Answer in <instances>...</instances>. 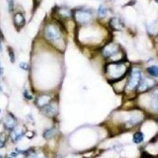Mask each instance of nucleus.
<instances>
[{"instance_id":"nucleus-13","label":"nucleus","mask_w":158,"mask_h":158,"mask_svg":"<svg viewBox=\"0 0 158 158\" xmlns=\"http://www.w3.org/2000/svg\"><path fill=\"white\" fill-rule=\"evenodd\" d=\"M151 107L154 111L158 112V89L153 92V97L151 100Z\"/></svg>"},{"instance_id":"nucleus-25","label":"nucleus","mask_w":158,"mask_h":158,"mask_svg":"<svg viewBox=\"0 0 158 158\" xmlns=\"http://www.w3.org/2000/svg\"><path fill=\"white\" fill-rule=\"evenodd\" d=\"M2 75V66L0 67V92H2V84H1V77Z\"/></svg>"},{"instance_id":"nucleus-19","label":"nucleus","mask_w":158,"mask_h":158,"mask_svg":"<svg viewBox=\"0 0 158 158\" xmlns=\"http://www.w3.org/2000/svg\"><path fill=\"white\" fill-rule=\"evenodd\" d=\"M107 12H108V10H107V9H106L105 7H104V6H100L98 8V13H99V15L101 16V17H104V16L107 14Z\"/></svg>"},{"instance_id":"nucleus-9","label":"nucleus","mask_w":158,"mask_h":158,"mask_svg":"<svg viewBox=\"0 0 158 158\" xmlns=\"http://www.w3.org/2000/svg\"><path fill=\"white\" fill-rule=\"evenodd\" d=\"M13 24L17 29H22L25 24V18L22 13H17L13 15Z\"/></svg>"},{"instance_id":"nucleus-3","label":"nucleus","mask_w":158,"mask_h":158,"mask_svg":"<svg viewBox=\"0 0 158 158\" xmlns=\"http://www.w3.org/2000/svg\"><path fill=\"white\" fill-rule=\"evenodd\" d=\"M121 50L118 44L114 43V42H111L103 48L102 51V54H103L104 57L106 59H112L114 62H116V57L117 55H121Z\"/></svg>"},{"instance_id":"nucleus-24","label":"nucleus","mask_w":158,"mask_h":158,"mask_svg":"<svg viewBox=\"0 0 158 158\" xmlns=\"http://www.w3.org/2000/svg\"><path fill=\"white\" fill-rule=\"evenodd\" d=\"M141 158H154V157L150 155L149 154H148L147 152H143L142 154Z\"/></svg>"},{"instance_id":"nucleus-26","label":"nucleus","mask_w":158,"mask_h":158,"mask_svg":"<svg viewBox=\"0 0 158 158\" xmlns=\"http://www.w3.org/2000/svg\"><path fill=\"white\" fill-rule=\"evenodd\" d=\"M18 153L17 151L16 152H12V153H11L10 154V157H13V158H14V157H17L18 156Z\"/></svg>"},{"instance_id":"nucleus-4","label":"nucleus","mask_w":158,"mask_h":158,"mask_svg":"<svg viewBox=\"0 0 158 158\" xmlns=\"http://www.w3.org/2000/svg\"><path fill=\"white\" fill-rule=\"evenodd\" d=\"M72 16L80 25L89 24L92 19V13L86 10H75L72 11Z\"/></svg>"},{"instance_id":"nucleus-29","label":"nucleus","mask_w":158,"mask_h":158,"mask_svg":"<svg viewBox=\"0 0 158 158\" xmlns=\"http://www.w3.org/2000/svg\"><path fill=\"white\" fill-rule=\"evenodd\" d=\"M155 2H156L157 3H158V0H155Z\"/></svg>"},{"instance_id":"nucleus-11","label":"nucleus","mask_w":158,"mask_h":158,"mask_svg":"<svg viewBox=\"0 0 158 158\" xmlns=\"http://www.w3.org/2000/svg\"><path fill=\"white\" fill-rule=\"evenodd\" d=\"M10 136L13 142H17L18 141H20L24 136V131L22 129H18V128H14V129L10 131Z\"/></svg>"},{"instance_id":"nucleus-5","label":"nucleus","mask_w":158,"mask_h":158,"mask_svg":"<svg viewBox=\"0 0 158 158\" xmlns=\"http://www.w3.org/2000/svg\"><path fill=\"white\" fill-rule=\"evenodd\" d=\"M142 81V72L139 69H134L130 73V78L127 84V89L128 90L135 89Z\"/></svg>"},{"instance_id":"nucleus-28","label":"nucleus","mask_w":158,"mask_h":158,"mask_svg":"<svg viewBox=\"0 0 158 158\" xmlns=\"http://www.w3.org/2000/svg\"><path fill=\"white\" fill-rule=\"evenodd\" d=\"M0 158H3V157H2V154H0Z\"/></svg>"},{"instance_id":"nucleus-1","label":"nucleus","mask_w":158,"mask_h":158,"mask_svg":"<svg viewBox=\"0 0 158 158\" xmlns=\"http://www.w3.org/2000/svg\"><path fill=\"white\" fill-rule=\"evenodd\" d=\"M127 66L121 62H113L106 66L105 73L108 78L112 81H118L125 77Z\"/></svg>"},{"instance_id":"nucleus-2","label":"nucleus","mask_w":158,"mask_h":158,"mask_svg":"<svg viewBox=\"0 0 158 158\" xmlns=\"http://www.w3.org/2000/svg\"><path fill=\"white\" fill-rule=\"evenodd\" d=\"M44 37L53 44H58L62 40V33L59 27L54 23H49L44 29Z\"/></svg>"},{"instance_id":"nucleus-18","label":"nucleus","mask_w":158,"mask_h":158,"mask_svg":"<svg viewBox=\"0 0 158 158\" xmlns=\"http://www.w3.org/2000/svg\"><path fill=\"white\" fill-rule=\"evenodd\" d=\"M7 52H8V55H9L10 60L12 63H13L15 62V54H14V51L10 47H8L7 48Z\"/></svg>"},{"instance_id":"nucleus-16","label":"nucleus","mask_w":158,"mask_h":158,"mask_svg":"<svg viewBox=\"0 0 158 158\" xmlns=\"http://www.w3.org/2000/svg\"><path fill=\"white\" fill-rule=\"evenodd\" d=\"M147 73L152 77L158 78V66H149L147 69Z\"/></svg>"},{"instance_id":"nucleus-23","label":"nucleus","mask_w":158,"mask_h":158,"mask_svg":"<svg viewBox=\"0 0 158 158\" xmlns=\"http://www.w3.org/2000/svg\"><path fill=\"white\" fill-rule=\"evenodd\" d=\"M24 97H25V98H26L27 100H32V99H33L32 95H31L30 93H29V91H27V90H25Z\"/></svg>"},{"instance_id":"nucleus-15","label":"nucleus","mask_w":158,"mask_h":158,"mask_svg":"<svg viewBox=\"0 0 158 158\" xmlns=\"http://www.w3.org/2000/svg\"><path fill=\"white\" fill-rule=\"evenodd\" d=\"M144 141V134L142 132L138 131L134 134L133 136V142L135 144H140Z\"/></svg>"},{"instance_id":"nucleus-14","label":"nucleus","mask_w":158,"mask_h":158,"mask_svg":"<svg viewBox=\"0 0 158 158\" xmlns=\"http://www.w3.org/2000/svg\"><path fill=\"white\" fill-rule=\"evenodd\" d=\"M58 14L60 18H69L70 16H72V11L67 8H60L58 10Z\"/></svg>"},{"instance_id":"nucleus-30","label":"nucleus","mask_w":158,"mask_h":158,"mask_svg":"<svg viewBox=\"0 0 158 158\" xmlns=\"http://www.w3.org/2000/svg\"><path fill=\"white\" fill-rule=\"evenodd\" d=\"M1 112H2V110H1V108H0V114H1Z\"/></svg>"},{"instance_id":"nucleus-20","label":"nucleus","mask_w":158,"mask_h":158,"mask_svg":"<svg viewBox=\"0 0 158 158\" xmlns=\"http://www.w3.org/2000/svg\"><path fill=\"white\" fill-rule=\"evenodd\" d=\"M6 142H7V136H5V134L2 133V134L0 135V149L4 147Z\"/></svg>"},{"instance_id":"nucleus-12","label":"nucleus","mask_w":158,"mask_h":158,"mask_svg":"<svg viewBox=\"0 0 158 158\" xmlns=\"http://www.w3.org/2000/svg\"><path fill=\"white\" fill-rule=\"evenodd\" d=\"M42 111H43V113L47 116H54L57 112V108L55 106L49 104L44 108H42Z\"/></svg>"},{"instance_id":"nucleus-8","label":"nucleus","mask_w":158,"mask_h":158,"mask_svg":"<svg viewBox=\"0 0 158 158\" xmlns=\"http://www.w3.org/2000/svg\"><path fill=\"white\" fill-rule=\"evenodd\" d=\"M110 28L114 31H120L124 28L125 25L124 22L121 20L120 18L118 17H113L109 21Z\"/></svg>"},{"instance_id":"nucleus-17","label":"nucleus","mask_w":158,"mask_h":158,"mask_svg":"<svg viewBox=\"0 0 158 158\" xmlns=\"http://www.w3.org/2000/svg\"><path fill=\"white\" fill-rule=\"evenodd\" d=\"M55 130L51 128V129H47L44 132V137L47 139H50L55 135Z\"/></svg>"},{"instance_id":"nucleus-21","label":"nucleus","mask_w":158,"mask_h":158,"mask_svg":"<svg viewBox=\"0 0 158 158\" xmlns=\"http://www.w3.org/2000/svg\"><path fill=\"white\" fill-rule=\"evenodd\" d=\"M8 2V9L10 12H13V8H14V2L13 0H7Z\"/></svg>"},{"instance_id":"nucleus-7","label":"nucleus","mask_w":158,"mask_h":158,"mask_svg":"<svg viewBox=\"0 0 158 158\" xmlns=\"http://www.w3.org/2000/svg\"><path fill=\"white\" fill-rule=\"evenodd\" d=\"M155 81L154 80L149 78H145L144 80L142 79L140 84L138 85L137 90L138 92H145L149 91V89H151L154 87Z\"/></svg>"},{"instance_id":"nucleus-27","label":"nucleus","mask_w":158,"mask_h":158,"mask_svg":"<svg viewBox=\"0 0 158 158\" xmlns=\"http://www.w3.org/2000/svg\"><path fill=\"white\" fill-rule=\"evenodd\" d=\"M2 40L0 39V52H2Z\"/></svg>"},{"instance_id":"nucleus-6","label":"nucleus","mask_w":158,"mask_h":158,"mask_svg":"<svg viewBox=\"0 0 158 158\" xmlns=\"http://www.w3.org/2000/svg\"><path fill=\"white\" fill-rule=\"evenodd\" d=\"M17 118L12 113L8 112L3 119V127L7 130L12 131L17 127Z\"/></svg>"},{"instance_id":"nucleus-32","label":"nucleus","mask_w":158,"mask_h":158,"mask_svg":"<svg viewBox=\"0 0 158 158\" xmlns=\"http://www.w3.org/2000/svg\"><path fill=\"white\" fill-rule=\"evenodd\" d=\"M0 67H1V66H0Z\"/></svg>"},{"instance_id":"nucleus-10","label":"nucleus","mask_w":158,"mask_h":158,"mask_svg":"<svg viewBox=\"0 0 158 158\" xmlns=\"http://www.w3.org/2000/svg\"><path fill=\"white\" fill-rule=\"evenodd\" d=\"M51 101V98L50 96L48 95H41V96H40L37 98L36 100V104H37V105L40 108H44L46 105L49 104Z\"/></svg>"},{"instance_id":"nucleus-22","label":"nucleus","mask_w":158,"mask_h":158,"mask_svg":"<svg viewBox=\"0 0 158 158\" xmlns=\"http://www.w3.org/2000/svg\"><path fill=\"white\" fill-rule=\"evenodd\" d=\"M20 68L22 69L23 70H28L29 69V65L27 63L25 62H22L21 63H20Z\"/></svg>"},{"instance_id":"nucleus-31","label":"nucleus","mask_w":158,"mask_h":158,"mask_svg":"<svg viewBox=\"0 0 158 158\" xmlns=\"http://www.w3.org/2000/svg\"><path fill=\"white\" fill-rule=\"evenodd\" d=\"M157 40H158V35H157Z\"/></svg>"}]
</instances>
